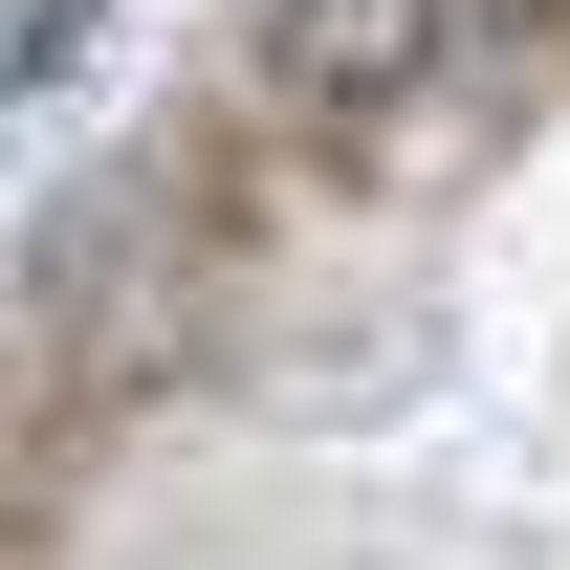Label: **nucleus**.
<instances>
[{
    "label": "nucleus",
    "instance_id": "obj_1",
    "mask_svg": "<svg viewBox=\"0 0 570 570\" xmlns=\"http://www.w3.org/2000/svg\"><path fill=\"white\" fill-rule=\"evenodd\" d=\"M527 0H264V88L285 110H395L417 67H483Z\"/></svg>",
    "mask_w": 570,
    "mask_h": 570
}]
</instances>
